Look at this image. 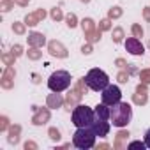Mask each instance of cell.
I'll use <instances>...</instances> for the list:
<instances>
[{
	"instance_id": "cell-1",
	"label": "cell",
	"mask_w": 150,
	"mask_h": 150,
	"mask_svg": "<svg viewBox=\"0 0 150 150\" xmlns=\"http://www.w3.org/2000/svg\"><path fill=\"white\" fill-rule=\"evenodd\" d=\"M132 118V108L127 103H117L113 106H110V122H113L115 127L122 129L125 127Z\"/></svg>"
},
{
	"instance_id": "cell-2",
	"label": "cell",
	"mask_w": 150,
	"mask_h": 150,
	"mask_svg": "<svg viewBox=\"0 0 150 150\" xmlns=\"http://www.w3.org/2000/svg\"><path fill=\"white\" fill-rule=\"evenodd\" d=\"M96 138L97 134L94 132L92 127H78L76 132L72 134V145L81 150H88L96 146Z\"/></svg>"
},
{
	"instance_id": "cell-3",
	"label": "cell",
	"mask_w": 150,
	"mask_h": 150,
	"mask_svg": "<svg viewBox=\"0 0 150 150\" xmlns=\"http://www.w3.org/2000/svg\"><path fill=\"white\" fill-rule=\"evenodd\" d=\"M83 80H85V85L94 92H103L110 85V76L103 69H90Z\"/></svg>"
},
{
	"instance_id": "cell-4",
	"label": "cell",
	"mask_w": 150,
	"mask_h": 150,
	"mask_svg": "<svg viewBox=\"0 0 150 150\" xmlns=\"http://www.w3.org/2000/svg\"><path fill=\"white\" fill-rule=\"evenodd\" d=\"M96 118V111L87 104H78L72 110V124L76 127H90Z\"/></svg>"
},
{
	"instance_id": "cell-5",
	"label": "cell",
	"mask_w": 150,
	"mask_h": 150,
	"mask_svg": "<svg viewBox=\"0 0 150 150\" xmlns=\"http://www.w3.org/2000/svg\"><path fill=\"white\" fill-rule=\"evenodd\" d=\"M48 87L51 92H64L71 87V74L67 71H55L50 80H48Z\"/></svg>"
},
{
	"instance_id": "cell-6",
	"label": "cell",
	"mask_w": 150,
	"mask_h": 150,
	"mask_svg": "<svg viewBox=\"0 0 150 150\" xmlns=\"http://www.w3.org/2000/svg\"><path fill=\"white\" fill-rule=\"evenodd\" d=\"M101 99H103V103H104V104L113 106V104H117V103H120V101H122V90H120L117 85H108V87L103 90Z\"/></svg>"
},
{
	"instance_id": "cell-7",
	"label": "cell",
	"mask_w": 150,
	"mask_h": 150,
	"mask_svg": "<svg viewBox=\"0 0 150 150\" xmlns=\"http://www.w3.org/2000/svg\"><path fill=\"white\" fill-rule=\"evenodd\" d=\"M90 127L94 129V132H96L99 138H104V136H108V132H110V120H104V118L96 117Z\"/></svg>"
},
{
	"instance_id": "cell-8",
	"label": "cell",
	"mask_w": 150,
	"mask_h": 150,
	"mask_svg": "<svg viewBox=\"0 0 150 150\" xmlns=\"http://www.w3.org/2000/svg\"><path fill=\"white\" fill-rule=\"evenodd\" d=\"M125 50H127L131 55H143V53H145V48H143V44L139 42L138 37H129V39L125 41Z\"/></svg>"
},
{
	"instance_id": "cell-9",
	"label": "cell",
	"mask_w": 150,
	"mask_h": 150,
	"mask_svg": "<svg viewBox=\"0 0 150 150\" xmlns=\"http://www.w3.org/2000/svg\"><path fill=\"white\" fill-rule=\"evenodd\" d=\"M50 53H51L53 57H60V58L67 57V50H65L60 42H57V41H51V42H50Z\"/></svg>"
},
{
	"instance_id": "cell-10",
	"label": "cell",
	"mask_w": 150,
	"mask_h": 150,
	"mask_svg": "<svg viewBox=\"0 0 150 150\" xmlns=\"http://www.w3.org/2000/svg\"><path fill=\"white\" fill-rule=\"evenodd\" d=\"M127 138H129V132L127 131H120L118 134H117V138H115V143H113V146L115 148H127Z\"/></svg>"
},
{
	"instance_id": "cell-11",
	"label": "cell",
	"mask_w": 150,
	"mask_h": 150,
	"mask_svg": "<svg viewBox=\"0 0 150 150\" xmlns=\"http://www.w3.org/2000/svg\"><path fill=\"white\" fill-rule=\"evenodd\" d=\"M50 120V111L48 110H39L37 113H35V117L32 118V122L35 124V125H42V124H46Z\"/></svg>"
},
{
	"instance_id": "cell-12",
	"label": "cell",
	"mask_w": 150,
	"mask_h": 150,
	"mask_svg": "<svg viewBox=\"0 0 150 150\" xmlns=\"http://www.w3.org/2000/svg\"><path fill=\"white\" fill-rule=\"evenodd\" d=\"M44 35L42 34H37V32H34V34H30L28 35V44L30 46H34V48H39V46H42L44 44Z\"/></svg>"
},
{
	"instance_id": "cell-13",
	"label": "cell",
	"mask_w": 150,
	"mask_h": 150,
	"mask_svg": "<svg viewBox=\"0 0 150 150\" xmlns=\"http://www.w3.org/2000/svg\"><path fill=\"white\" fill-rule=\"evenodd\" d=\"M96 117H99V118H104V120H110V108H108V104H104V103H101V104H97L96 106Z\"/></svg>"
},
{
	"instance_id": "cell-14",
	"label": "cell",
	"mask_w": 150,
	"mask_h": 150,
	"mask_svg": "<svg viewBox=\"0 0 150 150\" xmlns=\"http://www.w3.org/2000/svg\"><path fill=\"white\" fill-rule=\"evenodd\" d=\"M134 103H136V104H145V103H146V88H145L143 85H139V87L136 88Z\"/></svg>"
},
{
	"instance_id": "cell-15",
	"label": "cell",
	"mask_w": 150,
	"mask_h": 150,
	"mask_svg": "<svg viewBox=\"0 0 150 150\" xmlns=\"http://www.w3.org/2000/svg\"><path fill=\"white\" fill-rule=\"evenodd\" d=\"M62 97H60V92H53L50 97H48V108H60L62 106Z\"/></svg>"
},
{
	"instance_id": "cell-16",
	"label": "cell",
	"mask_w": 150,
	"mask_h": 150,
	"mask_svg": "<svg viewBox=\"0 0 150 150\" xmlns=\"http://www.w3.org/2000/svg\"><path fill=\"white\" fill-rule=\"evenodd\" d=\"M20 125H14V127H11V131H9V138H7V141L11 143V145H16L18 141H20Z\"/></svg>"
},
{
	"instance_id": "cell-17",
	"label": "cell",
	"mask_w": 150,
	"mask_h": 150,
	"mask_svg": "<svg viewBox=\"0 0 150 150\" xmlns=\"http://www.w3.org/2000/svg\"><path fill=\"white\" fill-rule=\"evenodd\" d=\"M25 21H27V25H30V27L37 25V21H39V16H37V13H35V14H28V16L25 18Z\"/></svg>"
},
{
	"instance_id": "cell-18",
	"label": "cell",
	"mask_w": 150,
	"mask_h": 150,
	"mask_svg": "<svg viewBox=\"0 0 150 150\" xmlns=\"http://www.w3.org/2000/svg\"><path fill=\"white\" fill-rule=\"evenodd\" d=\"M81 25H83V30H87V34L94 30V21H92V20H88V18H87V20H83V21H81Z\"/></svg>"
},
{
	"instance_id": "cell-19",
	"label": "cell",
	"mask_w": 150,
	"mask_h": 150,
	"mask_svg": "<svg viewBox=\"0 0 150 150\" xmlns=\"http://www.w3.org/2000/svg\"><path fill=\"white\" fill-rule=\"evenodd\" d=\"M127 148H146V145H145V141H131V143H127Z\"/></svg>"
},
{
	"instance_id": "cell-20",
	"label": "cell",
	"mask_w": 150,
	"mask_h": 150,
	"mask_svg": "<svg viewBox=\"0 0 150 150\" xmlns=\"http://www.w3.org/2000/svg\"><path fill=\"white\" fill-rule=\"evenodd\" d=\"M122 37H124L122 28H115V32H113V41H115V42H120V41H122Z\"/></svg>"
},
{
	"instance_id": "cell-21",
	"label": "cell",
	"mask_w": 150,
	"mask_h": 150,
	"mask_svg": "<svg viewBox=\"0 0 150 150\" xmlns=\"http://www.w3.org/2000/svg\"><path fill=\"white\" fill-rule=\"evenodd\" d=\"M50 138L55 139V141H58V139H60V132H58V129L51 127V129H50Z\"/></svg>"
},
{
	"instance_id": "cell-22",
	"label": "cell",
	"mask_w": 150,
	"mask_h": 150,
	"mask_svg": "<svg viewBox=\"0 0 150 150\" xmlns=\"http://www.w3.org/2000/svg\"><path fill=\"white\" fill-rule=\"evenodd\" d=\"M141 81L143 83H150V71H141Z\"/></svg>"
},
{
	"instance_id": "cell-23",
	"label": "cell",
	"mask_w": 150,
	"mask_h": 150,
	"mask_svg": "<svg viewBox=\"0 0 150 150\" xmlns=\"http://www.w3.org/2000/svg\"><path fill=\"white\" fill-rule=\"evenodd\" d=\"M67 25L72 28V27H76V16H74V14H69L67 16Z\"/></svg>"
},
{
	"instance_id": "cell-24",
	"label": "cell",
	"mask_w": 150,
	"mask_h": 150,
	"mask_svg": "<svg viewBox=\"0 0 150 150\" xmlns=\"http://www.w3.org/2000/svg\"><path fill=\"white\" fill-rule=\"evenodd\" d=\"M122 14V11H120V7H113L111 11H110V18H118Z\"/></svg>"
},
{
	"instance_id": "cell-25",
	"label": "cell",
	"mask_w": 150,
	"mask_h": 150,
	"mask_svg": "<svg viewBox=\"0 0 150 150\" xmlns=\"http://www.w3.org/2000/svg\"><path fill=\"white\" fill-rule=\"evenodd\" d=\"M51 18H53V20H60V18H62V11H60V9H53V11H51Z\"/></svg>"
},
{
	"instance_id": "cell-26",
	"label": "cell",
	"mask_w": 150,
	"mask_h": 150,
	"mask_svg": "<svg viewBox=\"0 0 150 150\" xmlns=\"http://www.w3.org/2000/svg\"><path fill=\"white\" fill-rule=\"evenodd\" d=\"M28 57H30V58H34V60H37V58L41 57V53L34 48V50H30V51H28Z\"/></svg>"
},
{
	"instance_id": "cell-27",
	"label": "cell",
	"mask_w": 150,
	"mask_h": 150,
	"mask_svg": "<svg viewBox=\"0 0 150 150\" xmlns=\"http://www.w3.org/2000/svg\"><path fill=\"white\" fill-rule=\"evenodd\" d=\"M132 32H134V35H136V37H141V35H143V30H141L138 25H134V27H132Z\"/></svg>"
},
{
	"instance_id": "cell-28",
	"label": "cell",
	"mask_w": 150,
	"mask_h": 150,
	"mask_svg": "<svg viewBox=\"0 0 150 150\" xmlns=\"http://www.w3.org/2000/svg\"><path fill=\"white\" fill-rule=\"evenodd\" d=\"M13 28H14L18 34H23V32H25V27H23V25H20V23H14V27H13Z\"/></svg>"
},
{
	"instance_id": "cell-29",
	"label": "cell",
	"mask_w": 150,
	"mask_h": 150,
	"mask_svg": "<svg viewBox=\"0 0 150 150\" xmlns=\"http://www.w3.org/2000/svg\"><path fill=\"white\" fill-rule=\"evenodd\" d=\"M145 145H146V148H150V129L145 132Z\"/></svg>"
},
{
	"instance_id": "cell-30",
	"label": "cell",
	"mask_w": 150,
	"mask_h": 150,
	"mask_svg": "<svg viewBox=\"0 0 150 150\" xmlns=\"http://www.w3.org/2000/svg\"><path fill=\"white\" fill-rule=\"evenodd\" d=\"M127 78H129V76H127L125 72H120V74H118V81H120V83H125V81H127Z\"/></svg>"
},
{
	"instance_id": "cell-31",
	"label": "cell",
	"mask_w": 150,
	"mask_h": 150,
	"mask_svg": "<svg viewBox=\"0 0 150 150\" xmlns=\"http://www.w3.org/2000/svg\"><path fill=\"white\" fill-rule=\"evenodd\" d=\"M106 28H110V20L101 21V30H106Z\"/></svg>"
},
{
	"instance_id": "cell-32",
	"label": "cell",
	"mask_w": 150,
	"mask_h": 150,
	"mask_svg": "<svg viewBox=\"0 0 150 150\" xmlns=\"http://www.w3.org/2000/svg\"><path fill=\"white\" fill-rule=\"evenodd\" d=\"M13 55L20 57V55H21V48H20V46H13Z\"/></svg>"
},
{
	"instance_id": "cell-33",
	"label": "cell",
	"mask_w": 150,
	"mask_h": 150,
	"mask_svg": "<svg viewBox=\"0 0 150 150\" xmlns=\"http://www.w3.org/2000/svg\"><path fill=\"white\" fill-rule=\"evenodd\" d=\"M25 148H27V150H28V148H37V145H35L34 141H27V143H25Z\"/></svg>"
},
{
	"instance_id": "cell-34",
	"label": "cell",
	"mask_w": 150,
	"mask_h": 150,
	"mask_svg": "<svg viewBox=\"0 0 150 150\" xmlns=\"http://www.w3.org/2000/svg\"><path fill=\"white\" fill-rule=\"evenodd\" d=\"M0 129H2V131H6V129H7V118H6V117L2 118V125H0Z\"/></svg>"
},
{
	"instance_id": "cell-35",
	"label": "cell",
	"mask_w": 150,
	"mask_h": 150,
	"mask_svg": "<svg viewBox=\"0 0 150 150\" xmlns=\"http://www.w3.org/2000/svg\"><path fill=\"white\" fill-rule=\"evenodd\" d=\"M11 6H13L11 2H4V4H2V11H9V7H11Z\"/></svg>"
},
{
	"instance_id": "cell-36",
	"label": "cell",
	"mask_w": 150,
	"mask_h": 150,
	"mask_svg": "<svg viewBox=\"0 0 150 150\" xmlns=\"http://www.w3.org/2000/svg\"><path fill=\"white\" fill-rule=\"evenodd\" d=\"M145 18H146V20H148V21H150V9H148V7H146V9H145Z\"/></svg>"
},
{
	"instance_id": "cell-37",
	"label": "cell",
	"mask_w": 150,
	"mask_h": 150,
	"mask_svg": "<svg viewBox=\"0 0 150 150\" xmlns=\"http://www.w3.org/2000/svg\"><path fill=\"white\" fill-rule=\"evenodd\" d=\"M16 2H18L20 6H27V4H28V0H16Z\"/></svg>"
},
{
	"instance_id": "cell-38",
	"label": "cell",
	"mask_w": 150,
	"mask_h": 150,
	"mask_svg": "<svg viewBox=\"0 0 150 150\" xmlns=\"http://www.w3.org/2000/svg\"><path fill=\"white\" fill-rule=\"evenodd\" d=\"M83 53H90V46H83Z\"/></svg>"
},
{
	"instance_id": "cell-39",
	"label": "cell",
	"mask_w": 150,
	"mask_h": 150,
	"mask_svg": "<svg viewBox=\"0 0 150 150\" xmlns=\"http://www.w3.org/2000/svg\"><path fill=\"white\" fill-rule=\"evenodd\" d=\"M81 2H88V0H81Z\"/></svg>"
},
{
	"instance_id": "cell-40",
	"label": "cell",
	"mask_w": 150,
	"mask_h": 150,
	"mask_svg": "<svg viewBox=\"0 0 150 150\" xmlns=\"http://www.w3.org/2000/svg\"><path fill=\"white\" fill-rule=\"evenodd\" d=\"M148 46H150V42H148Z\"/></svg>"
}]
</instances>
